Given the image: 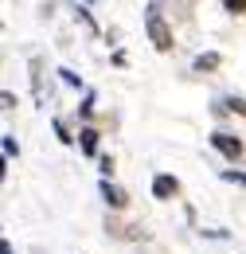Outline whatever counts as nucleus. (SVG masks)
Listing matches in <instances>:
<instances>
[{
  "label": "nucleus",
  "mask_w": 246,
  "mask_h": 254,
  "mask_svg": "<svg viewBox=\"0 0 246 254\" xmlns=\"http://www.w3.org/2000/svg\"><path fill=\"white\" fill-rule=\"evenodd\" d=\"M211 145H215L227 160H239V157H243V141L231 137V133H211Z\"/></svg>",
  "instance_id": "f03ea898"
},
{
  "label": "nucleus",
  "mask_w": 246,
  "mask_h": 254,
  "mask_svg": "<svg viewBox=\"0 0 246 254\" xmlns=\"http://www.w3.org/2000/svg\"><path fill=\"white\" fill-rule=\"evenodd\" d=\"M176 191H180V180L168 176V172H160V176L153 180V195H156V199H172Z\"/></svg>",
  "instance_id": "7ed1b4c3"
},
{
  "label": "nucleus",
  "mask_w": 246,
  "mask_h": 254,
  "mask_svg": "<svg viewBox=\"0 0 246 254\" xmlns=\"http://www.w3.org/2000/svg\"><path fill=\"white\" fill-rule=\"evenodd\" d=\"M82 153H86V157L98 153V133H94V129H82Z\"/></svg>",
  "instance_id": "39448f33"
},
{
  "label": "nucleus",
  "mask_w": 246,
  "mask_h": 254,
  "mask_svg": "<svg viewBox=\"0 0 246 254\" xmlns=\"http://www.w3.org/2000/svg\"><path fill=\"white\" fill-rule=\"evenodd\" d=\"M102 195H106L110 207H125V203H129V195H125L118 184H110V180H102Z\"/></svg>",
  "instance_id": "20e7f679"
},
{
  "label": "nucleus",
  "mask_w": 246,
  "mask_h": 254,
  "mask_svg": "<svg viewBox=\"0 0 246 254\" xmlns=\"http://www.w3.org/2000/svg\"><path fill=\"white\" fill-rule=\"evenodd\" d=\"M219 66V55L215 51H207V55H199V59H195V70H203V74H207V70H215Z\"/></svg>",
  "instance_id": "423d86ee"
},
{
  "label": "nucleus",
  "mask_w": 246,
  "mask_h": 254,
  "mask_svg": "<svg viewBox=\"0 0 246 254\" xmlns=\"http://www.w3.org/2000/svg\"><path fill=\"white\" fill-rule=\"evenodd\" d=\"M227 12H246V0H223Z\"/></svg>",
  "instance_id": "6e6552de"
},
{
  "label": "nucleus",
  "mask_w": 246,
  "mask_h": 254,
  "mask_svg": "<svg viewBox=\"0 0 246 254\" xmlns=\"http://www.w3.org/2000/svg\"><path fill=\"white\" fill-rule=\"evenodd\" d=\"M145 24H149V39H153V47H156V51H168V47H172V32H168V24L160 20L156 8L145 12Z\"/></svg>",
  "instance_id": "f257e3e1"
},
{
  "label": "nucleus",
  "mask_w": 246,
  "mask_h": 254,
  "mask_svg": "<svg viewBox=\"0 0 246 254\" xmlns=\"http://www.w3.org/2000/svg\"><path fill=\"white\" fill-rule=\"evenodd\" d=\"M16 153H20V149H16V141H12V137H4V160H12Z\"/></svg>",
  "instance_id": "0eeeda50"
},
{
  "label": "nucleus",
  "mask_w": 246,
  "mask_h": 254,
  "mask_svg": "<svg viewBox=\"0 0 246 254\" xmlns=\"http://www.w3.org/2000/svg\"><path fill=\"white\" fill-rule=\"evenodd\" d=\"M0 254H12V243H8V239H4V243H0Z\"/></svg>",
  "instance_id": "9d476101"
},
{
  "label": "nucleus",
  "mask_w": 246,
  "mask_h": 254,
  "mask_svg": "<svg viewBox=\"0 0 246 254\" xmlns=\"http://www.w3.org/2000/svg\"><path fill=\"white\" fill-rule=\"evenodd\" d=\"M231 110H239V114H246V102H243V98H231Z\"/></svg>",
  "instance_id": "1a4fd4ad"
}]
</instances>
